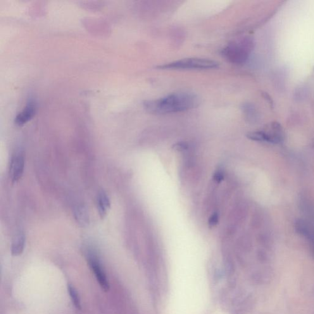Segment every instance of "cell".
<instances>
[{
  "label": "cell",
  "mask_w": 314,
  "mask_h": 314,
  "mask_svg": "<svg viewBox=\"0 0 314 314\" xmlns=\"http://www.w3.org/2000/svg\"><path fill=\"white\" fill-rule=\"evenodd\" d=\"M198 103L196 95L190 93H177L155 100L146 101L144 107L149 113L166 114L189 110L196 108Z\"/></svg>",
  "instance_id": "1"
},
{
  "label": "cell",
  "mask_w": 314,
  "mask_h": 314,
  "mask_svg": "<svg viewBox=\"0 0 314 314\" xmlns=\"http://www.w3.org/2000/svg\"><path fill=\"white\" fill-rule=\"evenodd\" d=\"M216 61L200 58H189L173 61L165 65L158 66L161 70H189V69H212L217 68Z\"/></svg>",
  "instance_id": "2"
},
{
  "label": "cell",
  "mask_w": 314,
  "mask_h": 314,
  "mask_svg": "<svg viewBox=\"0 0 314 314\" xmlns=\"http://www.w3.org/2000/svg\"><path fill=\"white\" fill-rule=\"evenodd\" d=\"M249 44L243 39L239 42H233L222 51V54L228 61L235 64L243 63L248 58Z\"/></svg>",
  "instance_id": "3"
},
{
  "label": "cell",
  "mask_w": 314,
  "mask_h": 314,
  "mask_svg": "<svg viewBox=\"0 0 314 314\" xmlns=\"http://www.w3.org/2000/svg\"><path fill=\"white\" fill-rule=\"evenodd\" d=\"M88 260H89L90 268H91L93 273H94L95 276L101 289L104 291H108L110 285H109L108 277H107L106 274L100 261L95 255L92 254L89 255Z\"/></svg>",
  "instance_id": "4"
},
{
  "label": "cell",
  "mask_w": 314,
  "mask_h": 314,
  "mask_svg": "<svg viewBox=\"0 0 314 314\" xmlns=\"http://www.w3.org/2000/svg\"><path fill=\"white\" fill-rule=\"evenodd\" d=\"M24 158L20 153L14 155L11 161L9 175L12 181L14 183L18 182L21 179L24 170Z\"/></svg>",
  "instance_id": "5"
},
{
  "label": "cell",
  "mask_w": 314,
  "mask_h": 314,
  "mask_svg": "<svg viewBox=\"0 0 314 314\" xmlns=\"http://www.w3.org/2000/svg\"><path fill=\"white\" fill-rule=\"evenodd\" d=\"M266 142L280 143L284 139V132L279 123H273L267 130L264 131Z\"/></svg>",
  "instance_id": "6"
},
{
  "label": "cell",
  "mask_w": 314,
  "mask_h": 314,
  "mask_svg": "<svg viewBox=\"0 0 314 314\" xmlns=\"http://www.w3.org/2000/svg\"><path fill=\"white\" fill-rule=\"evenodd\" d=\"M36 105L34 101L30 100L23 110L18 114L15 119L16 124L22 126L32 118L35 113Z\"/></svg>",
  "instance_id": "7"
},
{
  "label": "cell",
  "mask_w": 314,
  "mask_h": 314,
  "mask_svg": "<svg viewBox=\"0 0 314 314\" xmlns=\"http://www.w3.org/2000/svg\"><path fill=\"white\" fill-rule=\"evenodd\" d=\"M111 207V202L108 195L104 191H101L98 195L97 208L101 218L106 217Z\"/></svg>",
  "instance_id": "8"
},
{
  "label": "cell",
  "mask_w": 314,
  "mask_h": 314,
  "mask_svg": "<svg viewBox=\"0 0 314 314\" xmlns=\"http://www.w3.org/2000/svg\"><path fill=\"white\" fill-rule=\"evenodd\" d=\"M25 246V236L23 233H19L14 239L11 246V254L19 256L23 253Z\"/></svg>",
  "instance_id": "9"
},
{
  "label": "cell",
  "mask_w": 314,
  "mask_h": 314,
  "mask_svg": "<svg viewBox=\"0 0 314 314\" xmlns=\"http://www.w3.org/2000/svg\"><path fill=\"white\" fill-rule=\"evenodd\" d=\"M75 218L78 224L85 227L89 224V216L84 206L78 207L75 210Z\"/></svg>",
  "instance_id": "10"
},
{
  "label": "cell",
  "mask_w": 314,
  "mask_h": 314,
  "mask_svg": "<svg viewBox=\"0 0 314 314\" xmlns=\"http://www.w3.org/2000/svg\"><path fill=\"white\" fill-rule=\"evenodd\" d=\"M68 291L73 305L75 306L76 309L80 310L82 309L81 302H80V297L78 295L77 290L72 285L68 284Z\"/></svg>",
  "instance_id": "11"
},
{
  "label": "cell",
  "mask_w": 314,
  "mask_h": 314,
  "mask_svg": "<svg viewBox=\"0 0 314 314\" xmlns=\"http://www.w3.org/2000/svg\"><path fill=\"white\" fill-rule=\"evenodd\" d=\"M174 148L178 150V151H184V150L188 149V144L185 142H178L174 146Z\"/></svg>",
  "instance_id": "12"
},
{
  "label": "cell",
  "mask_w": 314,
  "mask_h": 314,
  "mask_svg": "<svg viewBox=\"0 0 314 314\" xmlns=\"http://www.w3.org/2000/svg\"><path fill=\"white\" fill-rule=\"evenodd\" d=\"M218 220V217L217 214H214L211 216L210 219H209V223L211 226H215L217 224Z\"/></svg>",
  "instance_id": "13"
},
{
  "label": "cell",
  "mask_w": 314,
  "mask_h": 314,
  "mask_svg": "<svg viewBox=\"0 0 314 314\" xmlns=\"http://www.w3.org/2000/svg\"><path fill=\"white\" fill-rule=\"evenodd\" d=\"M223 173L220 171H217V172L215 174V175H214V179H215L216 181H217L218 182H220L221 180L223 179Z\"/></svg>",
  "instance_id": "14"
}]
</instances>
